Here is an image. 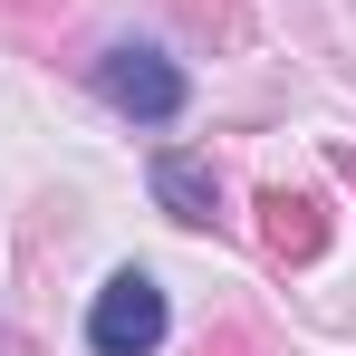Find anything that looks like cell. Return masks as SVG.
I'll return each instance as SVG.
<instances>
[{
    "label": "cell",
    "mask_w": 356,
    "mask_h": 356,
    "mask_svg": "<svg viewBox=\"0 0 356 356\" xmlns=\"http://www.w3.org/2000/svg\"><path fill=\"white\" fill-rule=\"evenodd\" d=\"M154 202H164L174 222H212V202H222V193H212V174H202L193 154H164V164H154Z\"/></svg>",
    "instance_id": "obj_3"
},
{
    "label": "cell",
    "mask_w": 356,
    "mask_h": 356,
    "mask_svg": "<svg viewBox=\"0 0 356 356\" xmlns=\"http://www.w3.org/2000/svg\"><path fill=\"white\" fill-rule=\"evenodd\" d=\"M87 347L97 356H154L164 347V289L145 270H116L97 289V308H87Z\"/></svg>",
    "instance_id": "obj_1"
},
{
    "label": "cell",
    "mask_w": 356,
    "mask_h": 356,
    "mask_svg": "<svg viewBox=\"0 0 356 356\" xmlns=\"http://www.w3.org/2000/svg\"><path fill=\"white\" fill-rule=\"evenodd\" d=\"M97 87H106V106H125L135 125H174L183 116V67L154 58V49H106V58H97Z\"/></svg>",
    "instance_id": "obj_2"
}]
</instances>
